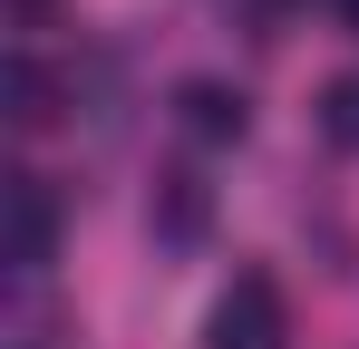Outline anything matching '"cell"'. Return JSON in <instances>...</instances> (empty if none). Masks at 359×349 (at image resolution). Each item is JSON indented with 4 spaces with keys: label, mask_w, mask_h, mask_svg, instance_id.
I'll use <instances>...</instances> for the list:
<instances>
[{
    "label": "cell",
    "mask_w": 359,
    "mask_h": 349,
    "mask_svg": "<svg viewBox=\"0 0 359 349\" xmlns=\"http://www.w3.org/2000/svg\"><path fill=\"white\" fill-rule=\"evenodd\" d=\"M320 136L359 156V78H330V88H320Z\"/></svg>",
    "instance_id": "6"
},
{
    "label": "cell",
    "mask_w": 359,
    "mask_h": 349,
    "mask_svg": "<svg viewBox=\"0 0 359 349\" xmlns=\"http://www.w3.org/2000/svg\"><path fill=\"white\" fill-rule=\"evenodd\" d=\"M204 224H214V184H204L194 165H165V174H156V242L194 252V242H204Z\"/></svg>",
    "instance_id": "4"
},
{
    "label": "cell",
    "mask_w": 359,
    "mask_h": 349,
    "mask_svg": "<svg viewBox=\"0 0 359 349\" xmlns=\"http://www.w3.org/2000/svg\"><path fill=\"white\" fill-rule=\"evenodd\" d=\"M49 262H59V194L49 174H10V272L39 282Z\"/></svg>",
    "instance_id": "2"
},
{
    "label": "cell",
    "mask_w": 359,
    "mask_h": 349,
    "mask_svg": "<svg viewBox=\"0 0 359 349\" xmlns=\"http://www.w3.org/2000/svg\"><path fill=\"white\" fill-rule=\"evenodd\" d=\"M10 116H20L29 136H39V126H59V68H49L39 49L10 58Z\"/></svg>",
    "instance_id": "5"
},
{
    "label": "cell",
    "mask_w": 359,
    "mask_h": 349,
    "mask_svg": "<svg viewBox=\"0 0 359 349\" xmlns=\"http://www.w3.org/2000/svg\"><path fill=\"white\" fill-rule=\"evenodd\" d=\"M340 20H359V0H340Z\"/></svg>",
    "instance_id": "7"
},
{
    "label": "cell",
    "mask_w": 359,
    "mask_h": 349,
    "mask_svg": "<svg viewBox=\"0 0 359 349\" xmlns=\"http://www.w3.org/2000/svg\"><path fill=\"white\" fill-rule=\"evenodd\" d=\"M175 126L194 136V146H243L252 107H243V88H224V78H184L175 88Z\"/></svg>",
    "instance_id": "3"
},
{
    "label": "cell",
    "mask_w": 359,
    "mask_h": 349,
    "mask_svg": "<svg viewBox=\"0 0 359 349\" xmlns=\"http://www.w3.org/2000/svg\"><path fill=\"white\" fill-rule=\"evenodd\" d=\"M282 340H292V320H282V291L262 272H243L214 301V320H204V349H282Z\"/></svg>",
    "instance_id": "1"
}]
</instances>
